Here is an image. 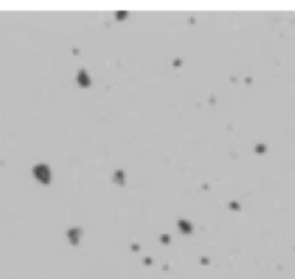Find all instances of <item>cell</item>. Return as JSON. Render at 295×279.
Segmentation results:
<instances>
[{
  "mask_svg": "<svg viewBox=\"0 0 295 279\" xmlns=\"http://www.w3.org/2000/svg\"><path fill=\"white\" fill-rule=\"evenodd\" d=\"M35 175L40 177L43 182H47V180H49V172H47L45 166H39V168H35Z\"/></svg>",
  "mask_w": 295,
  "mask_h": 279,
  "instance_id": "6da1fadb",
  "label": "cell"
}]
</instances>
